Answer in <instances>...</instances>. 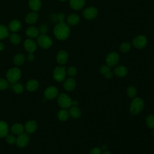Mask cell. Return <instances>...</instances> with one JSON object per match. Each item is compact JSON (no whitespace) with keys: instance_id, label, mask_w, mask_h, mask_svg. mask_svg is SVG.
Returning a JSON list of instances; mask_svg holds the SVG:
<instances>
[{"instance_id":"cell-1","label":"cell","mask_w":154,"mask_h":154,"mask_svg":"<svg viewBox=\"0 0 154 154\" xmlns=\"http://www.w3.org/2000/svg\"><path fill=\"white\" fill-rule=\"evenodd\" d=\"M54 34L58 40H66L70 34V28L69 25L64 22H59L54 28Z\"/></svg>"},{"instance_id":"cell-2","label":"cell","mask_w":154,"mask_h":154,"mask_svg":"<svg viewBox=\"0 0 154 154\" xmlns=\"http://www.w3.org/2000/svg\"><path fill=\"white\" fill-rule=\"evenodd\" d=\"M144 107V103L142 99L140 97H135L131 102L129 106L130 112L132 114H137L140 113Z\"/></svg>"},{"instance_id":"cell-3","label":"cell","mask_w":154,"mask_h":154,"mask_svg":"<svg viewBox=\"0 0 154 154\" xmlns=\"http://www.w3.org/2000/svg\"><path fill=\"white\" fill-rule=\"evenodd\" d=\"M21 76V71L17 67H13L10 69L7 73V79L8 81L11 84L17 82Z\"/></svg>"},{"instance_id":"cell-4","label":"cell","mask_w":154,"mask_h":154,"mask_svg":"<svg viewBox=\"0 0 154 154\" xmlns=\"http://www.w3.org/2000/svg\"><path fill=\"white\" fill-rule=\"evenodd\" d=\"M72 99L69 96L65 93L60 94L57 99L58 105L62 108H69L72 106Z\"/></svg>"},{"instance_id":"cell-5","label":"cell","mask_w":154,"mask_h":154,"mask_svg":"<svg viewBox=\"0 0 154 154\" xmlns=\"http://www.w3.org/2000/svg\"><path fill=\"white\" fill-rule=\"evenodd\" d=\"M147 38L145 35H138L134 38L132 40V45L135 48L141 49L147 46Z\"/></svg>"},{"instance_id":"cell-6","label":"cell","mask_w":154,"mask_h":154,"mask_svg":"<svg viewBox=\"0 0 154 154\" xmlns=\"http://www.w3.org/2000/svg\"><path fill=\"white\" fill-rule=\"evenodd\" d=\"M66 76V67L57 66L54 69L53 72V76L55 81L58 82H61L64 80Z\"/></svg>"},{"instance_id":"cell-7","label":"cell","mask_w":154,"mask_h":154,"mask_svg":"<svg viewBox=\"0 0 154 154\" xmlns=\"http://www.w3.org/2000/svg\"><path fill=\"white\" fill-rule=\"evenodd\" d=\"M38 45L43 49H48L52 45V39L46 34H41L37 38Z\"/></svg>"},{"instance_id":"cell-8","label":"cell","mask_w":154,"mask_h":154,"mask_svg":"<svg viewBox=\"0 0 154 154\" xmlns=\"http://www.w3.org/2000/svg\"><path fill=\"white\" fill-rule=\"evenodd\" d=\"M119 55L116 52H109L106 57L105 61L106 65L109 67L115 66L119 61Z\"/></svg>"},{"instance_id":"cell-9","label":"cell","mask_w":154,"mask_h":154,"mask_svg":"<svg viewBox=\"0 0 154 154\" xmlns=\"http://www.w3.org/2000/svg\"><path fill=\"white\" fill-rule=\"evenodd\" d=\"M83 16L87 20H93L96 18L98 14L97 9L94 7L86 8L82 13Z\"/></svg>"},{"instance_id":"cell-10","label":"cell","mask_w":154,"mask_h":154,"mask_svg":"<svg viewBox=\"0 0 154 154\" xmlns=\"http://www.w3.org/2000/svg\"><path fill=\"white\" fill-rule=\"evenodd\" d=\"M58 94V90L57 87L54 86H50L47 87L44 91V96L46 99L52 100L55 99Z\"/></svg>"},{"instance_id":"cell-11","label":"cell","mask_w":154,"mask_h":154,"mask_svg":"<svg viewBox=\"0 0 154 154\" xmlns=\"http://www.w3.org/2000/svg\"><path fill=\"white\" fill-rule=\"evenodd\" d=\"M29 141V136L25 133H22L19 134V137L16 138V143L17 146L19 147H25Z\"/></svg>"},{"instance_id":"cell-12","label":"cell","mask_w":154,"mask_h":154,"mask_svg":"<svg viewBox=\"0 0 154 154\" xmlns=\"http://www.w3.org/2000/svg\"><path fill=\"white\" fill-rule=\"evenodd\" d=\"M68 57L67 52L64 50H61L57 53L56 60L59 64H64L67 62Z\"/></svg>"},{"instance_id":"cell-13","label":"cell","mask_w":154,"mask_h":154,"mask_svg":"<svg viewBox=\"0 0 154 154\" xmlns=\"http://www.w3.org/2000/svg\"><path fill=\"white\" fill-rule=\"evenodd\" d=\"M85 4V0H70V7L74 10H79L82 9Z\"/></svg>"},{"instance_id":"cell-14","label":"cell","mask_w":154,"mask_h":154,"mask_svg":"<svg viewBox=\"0 0 154 154\" xmlns=\"http://www.w3.org/2000/svg\"><path fill=\"white\" fill-rule=\"evenodd\" d=\"M24 48L29 53H32L37 49V46L34 40L31 39H27L24 43Z\"/></svg>"},{"instance_id":"cell-15","label":"cell","mask_w":154,"mask_h":154,"mask_svg":"<svg viewBox=\"0 0 154 154\" xmlns=\"http://www.w3.org/2000/svg\"><path fill=\"white\" fill-rule=\"evenodd\" d=\"M76 81L72 78H69L66 79L63 84L64 89L67 91H72L76 87Z\"/></svg>"},{"instance_id":"cell-16","label":"cell","mask_w":154,"mask_h":154,"mask_svg":"<svg viewBox=\"0 0 154 154\" xmlns=\"http://www.w3.org/2000/svg\"><path fill=\"white\" fill-rule=\"evenodd\" d=\"M114 73L116 76H119V77H124L127 75L128 73V69L122 65L118 66L114 69Z\"/></svg>"},{"instance_id":"cell-17","label":"cell","mask_w":154,"mask_h":154,"mask_svg":"<svg viewBox=\"0 0 154 154\" xmlns=\"http://www.w3.org/2000/svg\"><path fill=\"white\" fill-rule=\"evenodd\" d=\"M79 20H80L79 16L75 13H72L69 14L67 17V23L72 26L76 25L79 22Z\"/></svg>"},{"instance_id":"cell-18","label":"cell","mask_w":154,"mask_h":154,"mask_svg":"<svg viewBox=\"0 0 154 154\" xmlns=\"http://www.w3.org/2000/svg\"><path fill=\"white\" fill-rule=\"evenodd\" d=\"M25 129L28 133H33L37 129V123L34 120H30L26 123L25 126Z\"/></svg>"},{"instance_id":"cell-19","label":"cell","mask_w":154,"mask_h":154,"mask_svg":"<svg viewBox=\"0 0 154 154\" xmlns=\"http://www.w3.org/2000/svg\"><path fill=\"white\" fill-rule=\"evenodd\" d=\"M38 87V82L35 79H31L28 81L26 84V88L29 91H34Z\"/></svg>"},{"instance_id":"cell-20","label":"cell","mask_w":154,"mask_h":154,"mask_svg":"<svg viewBox=\"0 0 154 154\" xmlns=\"http://www.w3.org/2000/svg\"><path fill=\"white\" fill-rule=\"evenodd\" d=\"M38 17V15L36 12H31L28 13L25 17V21L27 23L32 24L36 22Z\"/></svg>"},{"instance_id":"cell-21","label":"cell","mask_w":154,"mask_h":154,"mask_svg":"<svg viewBox=\"0 0 154 154\" xmlns=\"http://www.w3.org/2000/svg\"><path fill=\"white\" fill-rule=\"evenodd\" d=\"M8 132V124L4 121H0V138L5 137Z\"/></svg>"},{"instance_id":"cell-22","label":"cell","mask_w":154,"mask_h":154,"mask_svg":"<svg viewBox=\"0 0 154 154\" xmlns=\"http://www.w3.org/2000/svg\"><path fill=\"white\" fill-rule=\"evenodd\" d=\"M38 29L35 26H29L26 29V34L30 38L37 37L38 35Z\"/></svg>"},{"instance_id":"cell-23","label":"cell","mask_w":154,"mask_h":154,"mask_svg":"<svg viewBox=\"0 0 154 154\" xmlns=\"http://www.w3.org/2000/svg\"><path fill=\"white\" fill-rule=\"evenodd\" d=\"M9 29L12 32H17L21 29V23L17 20H13L9 23Z\"/></svg>"},{"instance_id":"cell-24","label":"cell","mask_w":154,"mask_h":154,"mask_svg":"<svg viewBox=\"0 0 154 154\" xmlns=\"http://www.w3.org/2000/svg\"><path fill=\"white\" fill-rule=\"evenodd\" d=\"M69 113V115L73 119H78L81 116V111L80 109L77 106H73L70 108Z\"/></svg>"},{"instance_id":"cell-25","label":"cell","mask_w":154,"mask_h":154,"mask_svg":"<svg viewBox=\"0 0 154 154\" xmlns=\"http://www.w3.org/2000/svg\"><path fill=\"white\" fill-rule=\"evenodd\" d=\"M41 5V0H29V6L30 8L34 11L40 10Z\"/></svg>"},{"instance_id":"cell-26","label":"cell","mask_w":154,"mask_h":154,"mask_svg":"<svg viewBox=\"0 0 154 154\" xmlns=\"http://www.w3.org/2000/svg\"><path fill=\"white\" fill-rule=\"evenodd\" d=\"M23 126L20 123H15L11 128V131L14 134L19 135L23 131Z\"/></svg>"},{"instance_id":"cell-27","label":"cell","mask_w":154,"mask_h":154,"mask_svg":"<svg viewBox=\"0 0 154 154\" xmlns=\"http://www.w3.org/2000/svg\"><path fill=\"white\" fill-rule=\"evenodd\" d=\"M57 117L61 121H66L69 117V113L66 109H61L58 112Z\"/></svg>"},{"instance_id":"cell-28","label":"cell","mask_w":154,"mask_h":154,"mask_svg":"<svg viewBox=\"0 0 154 154\" xmlns=\"http://www.w3.org/2000/svg\"><path fill=\"white\" fill-rule=\"evenodd\" d=\"M25 61V57L22 54H18L13 58V62L16 66L22 65Z\"/></svg>"},{"instance_id":"cell-29","label":"cell","mask_w":154,"mask_h":154,"mask_svg":"<svg viewBox=\"0 0 154 154\" xmlns=\"http://www.w3.org/2000/svg\"><path fill=\"white\" fill-rule=\"evenodd\" d=\"M9 35V32L7 28L2 25H0V40L7 38Z\"/></svg>"},{"instance_id":"cell-30","label":"cell","mask_w":154,"mask_h":154,"mask_svg":"<svg viewBox=\"0 0 154 154\" xmlns=\"http://www.w3.org/2000/svg\"><path fill=\"white\" fill-rule=\"evenodd\" d=\"M146 123L150 129H154V115L149 114L146 117Z\"/></svg>"},{"instance_id":"cell-31","label":"cell","mask_w":154,"mask_h":154,"mask_svg":"<svg viewBox=\"0 0 154 154\" xmlns=\"http://www.w3.org/2000/svg\"><path fill=\"white\" fill-rule=\"evenodd\" d=\"M131 48V45L129 42H123L120 46V50L123 53H127L129 51Z\"/></svg>"},{"instance_id":"cell-32","label":"cell","mask_w":154,"mask_h":154,"mask_svg":"<svg viewBox=\"0 0 154 154\" xmlns=\"http://www.w3.org/2000/svg\"><path fill=\"white\" fill-rule=\"evenodd\" d=\"M13 90L17 94H20L23 91V86L21 83L16 82L13 84L12 87Z\"/></svg>"},{"instance_id":"cell-33","label":"cell","mask_w":154,"mask_h":154,"mask_svg":"<svg viewBox=\"0 0 154 154\" xmlns=\"http://www.w3.org/2000/svg\"><path fill=\"white\" fill-rule=\"evenodd\" d=\"M10 42L14 45H17L20 42L21 38L19 35L17 34H11L10 35Z\"/></svg>"},{"instance_id":"cell-34","label":"cell","mask_w":154,"mask_h":154,"mask_svg":"<svg viewBox=\"0 0 154 154\" xmlns=\"http://www.w3.org/2000/svg\"><path fill=\"white\" fill-rule=\"evenodd\" d=\"M126 94L131 98L135 97V96H136V94H137V89H136V88L135 87H134V86L129 87L128 88H127Z\"/></svg>"},{"instance_id":"cell-35","label":"cell","mask_w":154,"mask_h":154,"mask_svg":"<svg viewBox=\"0 0 154 154\" xmlns=\"http://www.w3.org/2000/svg\"><path fill=\"white\" fill-rule=\"evenodd\" d=\"M67 72V74L69 76L72 77V76H75L76 75L77 70H76V67H75L73 66H71L68 68Z\"/></svg>"},{"instance_id":"cell-36","label":"cell","mask_w":154,"mask_h":154,"mask_svg":"<svg viewBox=\"0 0 154 154\" xmlns=\"http://www.w3.org/2000/svg\"><path fill=\"white\" fill-rule=\"evenodd\" d=\"M5 137H6V141L9 144H13L16 141V138L13 135H7Z\"/></svg>"},{"instance_id":"cell-37","label":"cell","mask_w":154,"mask_h":154,"mask_svg":"<svg viewBox=\"0 0 154 154\" xmlns=\"http://www.w3.org/2000/svg\"><path fill=\"white\" fill-rule=\"evenodd\" d=\"M8 82L3 78H0V90H5L8 88Z\"/></svg>"},{"instance_id":"cell-38","label":"cell","mask_w":154,"mask_h":154,"mask_svg":"<svg viewBox=\"0 0 154 154\" xmlns=\"http://www.w3.org/2000/svg\"><path fill=\"white\" fill-rule=\"evenodd\" d=\"M99 70H100V72L101 74L104 75L107 72L111 70V69H110V67H109L108 65H103L100 67Z\"/></svg>"},{"instance_id":"cell-39","label":"cell","mask_w":154,"mask_h":154,"mask_svg":"<svg viewBox=\"0 0 154 154\" xmlns=\"http://www.w3.org/2000/svg\"><path fill=\"white\" fill-rule=\"evenodd\" d=\"M39 30L42 34H45L48 31V26L45 23L42 24L39 27Z\"/></svg>"},{"instance_id":"cell-40","label":"cell","mask_w":154,"mask_h":154,"mask_svg":"<svg viewBox=\"0 0 154 154\" xmlns=\"http://www.w3.org/2000/svg\"><path fill=\"white\" fill-rule=\"evenodd\" d=\"M90 154H102V150L99 147H94L90 151Z\"/></svg>"},{"instance_id":"cell-41","label":"cell","mask_w":154,"mask_h":154,"mask_svg":"<svg viewBox=\"0 0 154 154\" xmlns=\"http://www.w3.org/2000/svg\"><path fill=\"white\" fill-rule=\"evenodd\" d=\"M65 17H66V16L63 13H59L58 15H57V19L59 22H64L65 20Z\"/></svg>"},{"instance_id":"cell-42","label":"cell","mask_w":154,"mask_h":154,"mask_svg":"<svg viewBox=\"0 0 154 154\" xmlns=\"http://www.w3.org/2000/svg\"><path fill=\"white\" fill-rule=\"evenodd\" d=\"M104 76H105V77L106 79H110V78H112V72H111V70H109V71L107 72L106 73H105V74H104Z\"/></svg>"},{"instance_id":"cell-43","label":"cell","mask_w":154,"mask_h":154,"mask_svg":"<svg viewBox=\"0 0 154 154\" xmlns=\"http://www.w3.org/2000/svg\"><path fill=\"white\" fill-rule=\"evenodd\" d=\"M34 59V56L32 53H29L27 56V60L28 61H32Z\"/></svg>"},{"instance_id":"cell-44","label":"cell","mask_w":154,"mask_h":154,"mask_svg":"<svg viewBox=\"0 0 154 154\" xmlns=\"http://www.w3.org/2000/svg\"><path fill=\"white\" fill-rule=\"evenodd\" d=\"M78 101L76 100H72V105L73 106H77L78 105Z\"/></svg>"},{"instance_id":"cell-45","label":"cell","mask_w":154,"mask_h":154,"mask_svg":"<svg viewBox=\"0 0 154 154\" xmlns=\"http://www.w3.org/2000/svg\"><path fill=\"white\" fill-rule=\"evenodd\" d=\"M107 148H108V146H107L106 144H103V145L102 146L101 150H105H105L107 149Z\"/></svg>"},{"instance_id":"cell-46","label":"cell","mask_w":154,"mask_h":154,"mask_svg":"<svg viewBox=\"0 0 154 154\" xmlns=\"http://www.w3.org/2000/svg\"><path fill=\"white\" fill-rule=\"evenodd\" d=\"M4 46L3 43L0 42V52L4 49Z\"/></svg>"},{"instance_id":"cell-47","label":"cell","mask_w":154,"mask_h":154,"mask_svg":"<svg viewBox=\"0 0 154 154\" xmlns=\"http://www.w3.org/2000/svg\"><path fill=\"white\" fill-rule=\"evenodd\" d=\"M102 154H111L109 151H106V150H105V151H104L103 152V153H102Z\"/></svg>"},{"instance_id":"cell-48","label":"cell","mask_w":154,"mask_h":154,"mask_svg":"<svg viewBox=\"0 0 154 154\" xmlns=\"http://www.w3.org/2000/svg\"><path fill=\"white\" fill-rule=\"evenodd\" d=\"M60 1H67V0H59Z\"/></svg>"},{"instance_id":"cell-49","label":"cell","mask_w":154,"mask_h":154,"mask_svg":"<svg viewBox=\"0 0 154 154\" xmlns=\"http://www.w3.org/2000/svg\"><path fill=\"white\" fill-rule=\"evenodd\" d=\"M153 135L154 136V129H153Z\"/></svg>"}]
</instances>
